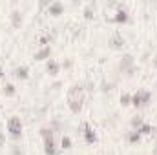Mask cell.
<instances>
[{"instance_id":"obj_1","label":"cell","mask_w":157,"mask_h":155,"mask_svg":"<svg viewBox=\"0 0 157 155\" xmlns=\"http://www.w3.org/2000/svg\"><path fill=\"white\" fill-rule=\"evenodd\" d=\"M82 104H84V88L82 84H73L68 89V106L73 113H80Z\"/></svg>"},{"instance_id":"obj_2","label":"cell","mask_w":157,"mask_h":155,"mask_svg":"<svg viewBox=\"0 0 157 155\" xmlns=\"http://www.w3.org/2000/svg\"><path fill=\"white\" fill-rule=\"evenodd\" d=\"M152 100V93L148 89H137L133 95H132V106L141 110V108H146Z\"/></svg>"},{"instance_id":"obj_3","label":"cell","mask_w":157,"mask_h":155,"mask_svg":"<svg viewBox=\"0 0 157 155\" xmlns=\"http://www.w3.org/2000/svg\"><path fill=\"white\" fill-rule=\"evenodd\" d=\"M119 70H121L122 73H126V77H133V73H135V60H133V55H130V53L122 55L121 60H119Z\"/></svg>"},{"instance_id":"obj_4","label":"cell","mask_w":157,"mask_h":155,"mask_svg":"<svg viewBox=\"0 0 157 155\" xmlns=\"http://www.w3.org/2000/svg\"><path fill=\"white\" fill-rule=\"evenodd\" d=\"M7 131L15 139H18L22 135V120H20V117H9L7 119Z\"/></svg>"},{"instance_id":"obj_5","label":"cell","mask_w":157,"mask_h":155,"mask_svg":"<svg viewBox=\"0 0 157 155\" xmlns=\"http://www.w3.org/2000/svg\"><path fill=\"white\" fill-rule=\"evenodd\" d=\"M80 133H82V137H84V141H86L88 144H95V142H97V133L93 131V128H91L88 122H82Z\"/></svg>"},{"instance_id":"obj_6","label":"cell","mask_w":157,"mask_h":155,"mask_svg":"<svg viewBox=\"0 0 157 155\" xmlns=\"http://www.w3.org/2000/svg\"><path fill=\"white\" fill-rule=\"evenodd\" d=\"M128 20H130V15L122 6H119V9L115 11V17L110 18V22H117V24H126Z\"/></svg>"},{"instance_id":"obj_7","label":"cell","mask_w":157,"mask_h":155,"mask_svg":"<svg viewBox=\"0 0 157 155\" xmlns=\"http://www.w3.org/2000/svg\"><path fill=\"white\" fill-rule=\"evenodd\" d=\"M46 71H48L51 77H57V75L60 73V62H57V60L49 59V60L46 62Z\"/></svg>"},{"instance_id":"obj_8","label":"cell","mask_w":157,"mask_h":155,"mask_svg":"<svg viewBox=\"0 0 157 155\" xmlns=\"http://www.w3.org/2000/svg\"><path fill=\"white\" fill-rule=\"evenodd\" d=\"M49 57H51V46H44V47H40L39 51L33 55V59L35 60H49Z\"/></svg>"},{"instance_id":"obj_9","label":"cell","mask_w":157,"mask_h":155,"mask_svg":"<svg viewBox=\"0 0 157 155\" xmlns=\"http://www.w3.org/2000/svg\"><path fill=\"white\" fill-rule=\"evenodd\" d=\"M13 75L18 78V80H28L29 78V70L26 66H18V68L13 70Z\"/></svg>"},{"instance_id":"obj_10","label":"cell","mask_w":157,"mask_h":155,"mask_svg":"<svg viewBox=\"0 0 157 155\" xmlns=\"http://www.w3.org/2000/svg\"><path fill=\"white\" fill-rule=\"evenodd\" d=\"M44 155H57L55 139H46L44 141Z\"/></svg>"},{"instance_id":"obj_11","label":"cell","mask_w":157,"mask_h":155,"mask_svg":"<svg viewBox=\"0 0 157 155\" xmlns=\"http://www.w3.org/2000/svg\"><path fill=\"white\" fill-rule=\"evenodd\" d=\"M62 11H64V4H62V2H51V4L48 6V13H49V15H55V17H57V15H60Z\"/></svg>"},{"instance_id":"obj_12","label":"cell","mask_w":157,"mask_h":155,"mask_svg":"<svg viewBox=\"0 0 157 155\" xmlns=\"http://www.w3.org/2000/svg\"><path fill=\"white\" fill-rule=\"evenodd\" d=\"M124 137H126V141H128V142H132V144H137V142H141V137H143V135H141L137 130H130V131H128Z\"/></svg>"},{"instance_id":"obj_13","label":"cell","mask_w":157,"mask_h":155,"mask_svg":"<svg viewBox=\"0 0 157 155\" xmlns=\"http://www.w3.org/2000/svg\"><path fill=\"white\" fill-rule=\"evenodd\" d=\"M137 131H139L141 135H154V133L157 131V128H155V126H152V124H148V122H144Z\"/></svg>"},{"instance_id":"obj_14","label":"cell","mask_w":157,"mask_h":155,"mask_svg":"<svg viewBox=\"0 0 157 155\" xmlns=\"http://www.w3.org/2000/svg\"><path fill=\"white\" fill-rule=\"evenodd\" d=\"M110 44H112L113 49H122V47H124V39H122L119 33H115V35L112 37V40H110Z\"/></svg>"},{"instance_id":"obj_15","label":"cell","mask_w":157,"mask_h":155,"mask_svg":"<svg viewBox=\"0 0 157 155\" xmlns=\"http://www.w3.org/2000/svg\"><path fill=\"white\" fill-rule=\"evenodd\" d=\"M11 24H13V28H20L22 26V13L20 11H13L11 13Z\"/></svg>"},{"instance_id":"obj_16","label":"cell","mask_w":157,"mask_h":155,"mask_svg":"<svg viewBox=\"0 0 157 155\" xmlns=\"http://www.w3.org/2000/svg\"><path fill=\"white\" fill-rule=\"evenodd\" d=\"M143 124H144V120H143V117H141V115L132 117V120H130V126H132V130H139Z\"/></svg>"},{"instance_id":"obj_17","label":"cell","mask_w":157,"mask_h":155,"mask_svg":"<svg viewBox=\"0 0 157 155\" xmlns=\"http://www.w3.org/2000/svg\"><path fill=\"white\" fill-rule=\"evenodd\" d=\"M15 93H17V88H15V84L7 82V84L4 86V95H6V97H15Z\"/></svg>"},{"instance_id":"obj_18","label":"cell","mask_w":157,"mask_h":155,"mask_svg":"<svg viewBox=\"0 0 157 155\" xmlns=\"http://www.w3.org/2000/svg\"><path fill=\"white\" fill-rule=\"evenodd\" d=\"M53 135H55L53 128H40V137H42V141H46V139H53Z\"/></svg>"},{"instance_id":"obj_19","label":"cell","mask_w":157,"mask_h":155,"mask_svg":"<svg viewBox=\"0 0 157 155\" xmlns=\"http://www.w3.org/2000/svg\"><path fill=\"white\" fill-rule=\"evenodd\" d=\"M84 17L86 18H93L95 17V4H88L84 7Z\"/></svg>"},{"instance_id":"obj_20","label":"cell","mask_w":157,"mask_h":155,"mask_svg":"<svg viewBox=\"0 0 157 155\" xmlns=\"http://www.w3.org/2000/svg\"><path fill=\"white\" fill-rule=\"evenodd\" d=\"M60 148H62V150H70V148H71V139H70L68 135H62V139H60Z\"/></svg>"},{"instance_id":"obj_21","label":"cell","mask_w":157,"mask_h":155,"mask_svg":"<svg viewBox=\"0 0 157 155\" xmlns=\"http://www.w3.org/2000/svg\"><path fill=\"white\" fill-rule=\"evenodd\" d=\"M121 104L122 106H130L132 104V95L130 93H122L121 95Z\"/></svg>"},{"instance_id":"obj_22","label":"cell","mask_w":157,"mask_h":155,"mask_svg":"<svg viewBox=\"0 0 157 155\" xmlns=\"http://www.w3.org/2000/svg\"><path fill=\"white\" fill-rule=\"evenodd\" d=\"M71 66H73V62H71V60H66V62H62V64H60V68H71Z\"/></svg>"},{"instance_id":"obj_23","label":"cell","mask_w":157,"mask_h":155,"mask_svg":"<svg viewBox=\"0 0 157 155\" xmlns=\"http://www.w3.org/2000/svg\"><path fill=\"white\" fill-rule=\"evenodd\" d=\"M112 89V84H102V91H110Z\"/></svg>"},{"instance_id":"obj_24","label":"cell","mask_w":157,"mask_h":155,"mask_svg":"<svg viewBox=\"0 0 157 155\" xmlns=\"http://www.w3.org/2000/svg\"><path fill=\"white\" fill-rule=\"evenodd\" d=\"M4 142H6V135L0 131V146H4Z\"/></svg>"},{"instance_id":"obj_25","label":"cell","mask_w":157,"mask_h":155,"mask_svg":"<svg viewBox=\"0 0 157 155\" xmlns=\"http://www.w3.org/2000/svg\"><path fill=\"white\" fill-rule=\"evenodd\" d=\"M0 78H4V70L0 68Z\"/></svg>"},{"instance_id":"obj_26","label":"cell","mask_w":157,"mask_h":155,"mask_svg":"<svg viewBox=\"0 0 157 155\" xmlns=\"http://www.w3.org/2000/svg\"><path fill=\"white\" fill-rule=\"evenodd\" d=\"M154 66L157 68V55H155V59H154Z\"/></svg>"}]
</instances>
